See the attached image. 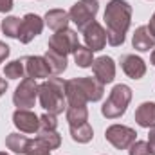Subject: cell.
Instances as JSON below:
<instances>
[{"mask_svg": "<svg viewBox=\"0 0 155 155\" xmlns=\"http://www.w3.org/2000/svg\"><path fill=\"white\" fill-rule=\"evenodd\" d=\"M107 139L116 146V148H126L134 143L135 139V132L132 128H126V126H110L107 130Z\"/></svg>", "mask_w": 155, "mask_h": 155, "instance_id": "obj_7", "label": "cell"}, {"mask_svg": "<svg viewBox=\"0 0 155 155\" xmlns=\"http://www.w3.org/2000/svg\"><path fill=\"white\" fill-rule=\"evenodd\" d=\"M130 97H132L130 88H128L126 85H117L116 88L112 90L108 101H107L105 107H103V114L107 117H110V119L119 117L124 110H126V105H128Z\"/></svg>", "mask_w": 155, "mask_h": 155, "instance_id": "obj_3", "label": "cell"}, {"mask_svg": "<svg viewBox=\"0 0 155 155\" xmlns=\"http://www.w3.org/2000/svg\"><path fill=\"white\" fill-rule=\"evenodd\" d=\"M97 13V2L96 0H81L71 9V18L74 20L78 29L85 31L92 22Z\"/></svg>", "mask_w": 155, "mask_h": 155, "instance_id": "obj_4", "label": "cell"}, {"mask_svg": "<svg viewBox=\"0 0 155 155\" xmlns=\"http://www.w3.org/2000/svg\"><path fill=\"white\" fill-rule=\"evenodd\" d=\"M71 132H72V137L74 141L78 143H87L92 139V128L88 126V123H78V128L76 126H71Z\"/></svg>", "mask_w": 155, "mask_h": 155, "instance_id": "obj_18", "label": "cell"}, {"mask_svg": "<svg viewBox=\"0 0 155 155\" xmlns=\"http://www.w3.org/2000/svg\"><path fill=\"white\" fill-rule=\"evenodd\" d=\"M45 20H47V25H49L51 29H63V27L67 25L69 16H67V13L56 9V11H49L47 16H45Z\"/></svg>", "mask_w": 155, "mask_h": 155, "instance_id": "obj_16", "label": "cell"}, {"mask_svg": "<svg viewBox=\"0 0 155 155\" xmlns=\"http://www.w3.org/2000/svg\"><path fill=\"white\" fill-rule=\"evenodd\" d=\"M152 61H153V65H155V52H153V56H152Z\"/></svg>", "mask_w": 155, "mask_h": 155, "instance_id": "obj_32", "label": "cell"}, {"mask_svg": "<svg viewBox=\"0 0 155 155\" xmlns=\"http://www.w3.org/2000/svg\"><path fill=\"white\" fill-rule=\"evenodd\" d=\"M135 119L141 126H155V103H144L139 107Z\"/></svg>", "mask_w": 155, "mask_h": 155, "instance_id": "obj_15", "label": "cell"}, {"mask_svg": "<svg viewBox=\"0 0 155 155\" xmlns=\"http://www.w3.org/2000/svg\"><path fill=\"white\" fill-rule=\"evenodd\" d=\"M15 124L24 132H35V130H38L40 123L35 114H31L27 110H18V112H15Z\"/></svg>", "mask_w": 155, "mask_h": 155, "instance_id": "obj_11", "label": "cell"}, {"mask_svg": "<svg viewBox=\"0 0 155 155\" xmlns=\"http://www.w3.org/2000/svg\"><path fill=\"white\" fill-rule=\"evenodd\" d=\"M24 60L20 61H13V63H9L7 67H5V76L7 78H20L22 76V72H24Z\"/></svg>", "mask_w": 155, "mask_h": 155, "instance_id": "obj_24", "label": "cell"}, {"mask_svg": "<svg viewBox=\"0 0 155 155\" xmlns=\"http://www.w3.org/2000/svg\"><path fill=\"white\" fill-rule=\"evenodd\" d=\"M63 87L60 79H51L49 83H43L40 87V101L45 110L51 114H60L63 112Z\"/></svg>", "mask_w": 155, "mask_h": 155, "instance_id": "obj_2", "label": "cell"}, {"mask_svg": "<svg viewBox=\"0 0 155 155\" xmlns=\"http://www.w3.org/2000/svg\"><path fill=\"white\" fill-rule=\"evenodd\" d=\"M123 69H124V72L128 74L130 78H134V79H139V78L144 74V61L141 60V58H135V56H124L123 58Z\"/></svg>", "mask_w": 155, "mask_h": 155, "instance_id": "obj_12", "label": "cell"}, {"mask_svg": "<svg viewBox=\"0 0 155 155\" xmlns=\"http://www.w3.org/2000/svg\"><path fill=\"white\" fill-rule=\"evenodd\" d=\"M7 54H9V47L0 41V61H4V60L7 58Z\"/></svg>", "mask_w": 155, "mask_h": 155, "instance_id": "obj_29", "label": "cell"}, {"mask_svg": "<svg viewBox=\"0 0 155 155\" xmlns=\"http://www.w3.org/2000/svg\"><path fill=\"white\" fill-rule=\"evenodd\" d=\"M41 31V20L36 15H25V18L22 20L20 24V33H18V38L22 40L24 43L31 41L36 35H40Z\"/></svg>", "mask_w": 155, "mask_h": 155, "instance_id": "obj_8", "label": "cell"}, {"mask_svg": "<svg viewBox=\"0 0 155 155\" xmlns=\"http://www.w3.org/2000/svg\"><path fill=\"white\" fill-rule=\"evenodd\" d=\"M155 36H152L148 27H139L137 33L134 35V47L139 51H150L153 47Z\"/></svg>", "mask_w": 155, "mask_h": 155, "instance_id": "obj_14", "label": "cell"}, {"mask_svg": "<svg viewBox=\"0 0 155 155\" xmlns=\"http://www.w3.org/2000/svg\"><path fill=\"white\" fill-rule=\"evenodd\" d=\"M38 141L51 150V148H56V146L60 144V135L54 134V132H51V130H43L38 135Z\"/></svg>", "mask_w": 155, "mask_h": 155, "instance_id": "obj_22", "label": "cell"}, {"mask_svg": "<svg viewBox=\"0 0 155 155\" xmlns=\"http://www.w3.org/2000/svg\"><path fill=\"white\" fill-rule=\"evenodd\" d=\"M27 61V74L31 78H47L51 69H49V63L47 60L43 58H25Z\"/></svg>", "mask_w": 155, "mask_h": 155, "instance_id": "obj_13", "label": "cell"}, {"mask_svg": "<svg viewBox=\"0 0 155 155\" xmlns=\"http://www.w3.org/2000/svg\"><path fill=\"white\" fill-rule=\"evenodd\" d=\"M92 65H94V74H96V78L99 79V83H110V81L114 79L116 67H114L112 58L101 56V58H97Z\"/></svg>", "mask_w": 155, "mask_h": 155, "instance_id": "obj_10", "label": "cell"}, {"mask_svg": "<svg viewBox=\"0 0 155 155\" xmlns=\"http://www.w3.org/2000/svg\"><path fill=\"white\" fill-rule=\"evenodd\" d=\"M41 124H43V130H54L56 128V121L52 116H43L41 117Z\"/></svg>", "mask_w": 155, "mask_h": 155, "instance_id": "obj_26", "label": "cell"}, {"mask_svg": "<svg viewBox=\"0 0 155 155\" xmlns=\"http://www.w3.org/2000/svg\"><path fill=\"white\" fill-rule=\"evenodd\" d=\"M51 51L52 52H58L61 56H65L67 52H72L78 49V36L76 33L69 31V29H61L58 35H54L51 38Z\"/></svg>", "mask_w": 155, "mask_h": 155, "instance_id": "obj_5", "label": "cell"}, {"mask_svg": "<svg viewBox=\"0 0 155 155\" xmlns=\"http://www.w3.org/2000/svg\"><path fill=\"white\" fill-rule=\"evenodd\" d=\"M36 90L38 87L35 85L33 79H25L18 88H16V94H15V105L20 107V108H29L35 105V99H36Z\"/></svg>", "mask_w": 155, "mask_h": 155, "instance_id": "obj_6", "label": "cell"}, {"mask_svg": "<svg viewBox=\"0 0 155 155\" xmlns=\"http://www.w3.org/2000/svg\"><path fill=\"white\" fill-rule=\"evenodd\" d=\"M20 24H22V20H18V18H15V16H11V18L4 20V24H2L4 33H5L7 36L18 38V33H20Z\"/></svg>", "mask_w": 155, "mask_h": 155, "instance_id": "obj_21", "label": "cell"}, {"mask_svg": "<svg viewBox=\"0 0 155 155\" xmlns=\"http://www.w3.org/2000/svg\"><path fill=\"white\" fill-rule=\"evenodd\" d=\"M83 33H85V41H87V45H88L90 51H101L105 47V43H107V33L101 29L99 24L92 22Z\"/></svg>", "mask_w": 155, "mask_h": 155, "instance_id": "obj_9", "label": "cell"}, {"mask_svg": "<svg viewBox=\"0 0 155 155\" xmlns=\"http://www.w3.org/2000/svg\"><path fill=\"white\" fill-rule=\"evenodd\" d=\"M148 150H150V153L155 155V128L152 130V134H150V141H148Z\"/></svg>", "mask_w": 155, "mask_h": 155, "instance_id": "obj_27", "label": "cell"}, {"mask_svg": "<svg viewBox=\"0 0 155 155\" xmlns=\"http://www.w3.org/2000/svg\"><path fill=\"white\" fill-rule=\"evenodd\" d=\"M148 29H150L152 35H155V15H153V18H152V22H150V27Z\"/></svg>", "mask_w": 155, "mask_h": 155, "instance_id": "obj_31", "label": "cell"}, {"mask_svg": "<svg viewBox=\"0 0 155 155\" xmlns=\"http://www.w3.org/2000/svg\"><path fill=\"white\" fill-rule=\"evenodd\" d=\"M25 155H51L49 153V148L45 144H41L40 141H29L27 148H25Z\"/></svg>", "mask_w": 155, "mask_h": 155, "instance_id": "obj_23", "label": "cell"}, {"mask_svg": "<svg viewBox=\"0 0 155 155\" xmlns=\"http://www.w3.org/2000/svg\"><path fill=\"white\" fill-rule=\"evenodd\" d=\"M130 5L124 0H112L105 11V22L108 27L107 40L110 45H119L124 41V31L130 25Z\"/></svg>", "mask_w": 155, "mask_h": 155, "instance_id": "obj_1", "label": "cell"}, {"mask_svg": "<svg viewBox=\"0 0 155 155\" xmlns=\"http://www.w3.org/2000/svg\"><path fill=\"white\" fill-rule=\"evenodd\" d=\"M0 155H5V153H0Z\"/></svg>", "mask_w": 155, "mask_h": 155, "instance_id": "obj_33", "label": "cell"}, {"mask_svg": "<svg viewBox=\"0 0 155 155\" xmlns=\"http://www.w3.org/2000/svg\"><path fill=\"white\" fill-rule=\"evenodd\" d=\"M5 88H7V83H5L4 79H0V96L5 92Z\"/></svg>", "mask_w": 155, "mask_h": 155, "instance_id": "obj_30", "label": "cell"}, {"mask_svg": "<svg viewBox=\"0 0 155 155\" xmlns=\"http://www.w3.org/2000/svg\"><path fill=\"white\" fill-rule=\"evenodd\" d=\"M27 144H29V141H27L25 137L18 135V134H11V135L7 137V146H9L13 152H16V153H25Z\"/></svg>", "mask_w": 155, "mask_h": 155, "instance_id": "obj_19", "label": "cell"}, {"mask_svg": "<svg viewBox=\"0 0 155 155\" xmlns=\"http://www.w3.org/2000/svg\"><path fill=\"white\" fill-rule=\"evenodd\" d=\"M148 153H150V150H148L146 143H135V144H132L130 155H148Z\"/></svg>", "mask_w": 155, "mask_h": 155, "instance_id": "obj_25", "label": "cell"}, {"mask_svg": "<svg viewBox=\"0 0 155 155\" xmlns=\"http://www.w3.org/2000/svg\"><path fill=\"white\" fill-rule=\"evenodd\" d=\"M45 60H47V63H49V69H51L52 72H56V74H58V72H63L65 67H67L65 56H61V54H58V52L49 51L47 56H45Z\"/></svg>", "mask_w": 155, "mask_h": 155, "instance_id": "obj_17", "label": "cell"}, {"mask_svg": "<svg viewBox=\"0 0 155 155\" xmlns=\"http://www.w3.org/2000/svg\"><path fill=\"white\" fill-rule=\"evenodd\" d=\"M76 54V63L79 67H88V65H92V51L88 49V47H79L78 45V49L74 51Z\"/></svg>", "mask_w": 155, "mask_h": 155, "instance_id": "obj_20", "label": "cell"}, {"mask_svg": "<svg viewBox=\"0 0 155 155\" xmlns=\"http://www.w3.org/2000/svg\"><path fill=\"white\" fill-rule=\"evenodd\" d=\"M11 7H13V2H11V0H0V11H2V13L11 11Z\"/></svg>", "mask_w": 155, "mask_h": 155, "instance_id": "obj_28", "label": "cell"}]
</instances>
